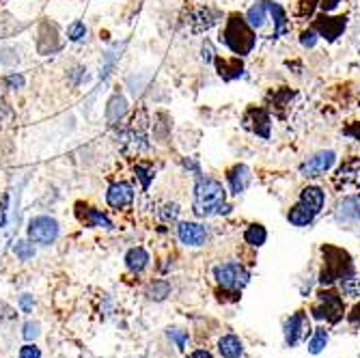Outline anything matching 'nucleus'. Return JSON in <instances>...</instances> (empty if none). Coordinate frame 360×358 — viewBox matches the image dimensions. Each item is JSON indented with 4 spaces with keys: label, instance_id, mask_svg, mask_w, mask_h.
<instances>
[{
    "label": "nucleus",
    "instance_id": "1",
    "mask_svg": "<svg viewBox=\"0 0 360 358\" xmlns=\"http://www.w3.org/2000/svg\"><path fill=\"white\" fill-rule=\"evenodd\" d=\"M194 201L192 212L199 218H212V216H226L231 212V203L226 201L229 192L222 186V181L210 177V175H196L194 177Z\"/></svg>",
    "mask_w": 360,
    "mask_h": 358
},
{
    "label": "nucleus",
    "instance_id": "2",
    "mask_svg": "<svg viewBox=\"0 0 360 358\" xmlns=\"http://www.w3.org/2000/svg\"><path fill=\"white\" fill-rule=\"evenodd\" d=\"M319 255H321V266L317 272L319 285H339L341 281L358 274L354 259L345 248L335 244H321Z\"/></svg>",
    "mask_w": 360,
    "mask_h": 358
},
{
    "label": "nucleus",
    "instance_id": "3",
    "mask_svg": "<svg viewBox=\"0 0 360 358\" xmlns=\"http://www.w3.org/2000/svg\"><path fill=\"white\" fill-rule=\"evenodd\" d=\"M220 44L236 56H248L257 48V30L242 13H229L220 30Z\"/></svg>",
    "mask_w": 360,
    "mask_h": 358
},
{
    "label": "nucleus",
    "instance_id": "4",
    "mask_svg": "<svg viewBox=\"0 0 360 358\" xmlns=\"http://www.w3.org/2000/svg\"><path fill=\"white\" fill-rule=\"evenodd\" d=\"M311 319L326 324V326H337L347 315V305L337 285H319L315 291V300L309 307Z\"/></svg>",
    "mask_w": 360,
    "mask_h": 358
},
{
    "label": "nucleus",
    "instance_id": "5",
    "mask_svg": "<svg viewBox=\"0 0 360 358\" xmlns=\"http://www.w3.org/2000/svg\"><path fill=\"white\" fill-rule=\"evenodd\" d=\"M214 281H216V289H224V291H233V294H242L244 287L250 283L252 272L250 268L242 262H236V259H229V262H222L218 266H214Z\"/></svg>",
    "mask_w": 360,
    "mask_h": 358
},
{
    "label": "nucleus",
    "instance_id": "6",
    "mask_svg": "<svg viewBox=\"0 0 360 358\" xmlns=\"http://www.w3.org/2000/svg\"><path fill=\"white\" fill-rule=\"evenodd\" d=\"M311 315L307 309L293 311L285 321H283V339L287 347H296L311 335Z\"/></svg>",
    "mask_w": 360,
    "mask_h": 358
},
{
    "label": "nucleus",
    "instance_id": "7",
    "mask_svg": "<svg viewBox=\"0 0 360 358\" xmlns=\"http://www.w3.org/2000/svg\"><path fill=\"white\" fill-rule=\"evenodd\" d=\"M347 22H349V13H339V15H333V13H323L319 11L315 18H313V28L317 30L319 39L328 41V44H335L339 37H343V32L347 28Z\"/></svg>",
    "mask_w": 360,
    "mask_h": 358
},
{
    "label": "nucleus",
    "instance_id": "8",
    "mask_svg": "<svg viewBox=\"0 0 360 358\" xmlns=\"http://www.w3.org/2000/svg\"><path fill=\"white\" fill-rule=\"evenodd\" d=\"M333 218L341 229H356V226H360V192L343 194L333 210Z\"/></svg>",
    "mask_w": 360,
    "mask_h": 358
},
{
    "label": "nucleus",
    "instance_id": "9",
    "mask_svg": "<svg viewBox=\"0 0 360 358\" xmlns=\"http://www.w3.org/2000/svg\"><path fill=\"white\" fill-rule=\"evenodd\" d=\"M337 160L339 158H337L335 149H321V151H315L313 155H309L298 171L304 179H317L326 173H330L337 167Z\"/></svg>",
    "mask_w": 360,
    "mask_h": 358
},
{
    "label": "nucleus",
    "instance_id": "10",
    "mask_svg": "<svg viewBox=\"0 0 360 358\" xmlns=\"http://www.w3.org/2000/svg\"><path fill=\"white\" fill-rule=\"evenodd\" d=\"M242 125L264 141H270L272 136V117L266 106H248L242 115Z\"/></svg>",
    "mask_w": 360,
    "mask_h": 358
},
{
    "label": "nucleus",
    "instance_id": "11",
    "mask_svg": "<svg viewBox=\"0 0 360 358\" xmlns=\"http://www.w3.org/2000/svg\"><path fill=\"white\" fill-rule=\"evenodd\" d=\"M177 238L181 244L190 246V248H199L205 246L210 242V226L203 222H190L184 220L177 224Z\"/></svg>",
    "mask_w": 360,
    "mask_h": 358
},
{
    "label": "nucleus",
    "instance_id": "12",
    "mask_svg": "<svg viewBox=\"0 0 360 358\" xmlns=\"http://www.w3.org/2000/svg\"><path fill=\"white\" fill-rule=\"evenodd\" d=\"M28 238L35 244H52L58 238V222L50 216L32 218L28 224Z\"/></svg>",
    "mask_w": 360,
    "mask_h": 358
},
{
    "label": "nucleus",
    "instance_id": "13",
    "mask_svg": "<svg viewBox=\"0 0 360 358\" xmlns=\"http://www.w3.org/2000/svg\"><path fill=\"white\" fill-rule=\"evenodd\" d=\"M224 179H226L229 192H231L233 197H242V194L248 190V186L252 184V171L248 165H244V162H238V165L226 169Z\"/></svg>",
    "mask_w": 360,
    "mask_h": 358
},
{
    "label": "nucleus",
    "instance_id": "14",
    "mask_svg": "<svg viewBox=\"0 0 360 358\" xmlns=\"http://www.w3.org/2000/svg\"><path fill=\"white\" fill-rule=\"evenodd\" d=\"M214 65H216V72H218V76L224 80V82H233V80H240L242 76H244V72H246V68H244V58L242 56H216V60H214Z\"/></svg>",
    "mask_w": 360,
    "mask_h": 358
},
{
    "label": "nucleus",
    "instance_id": "15",
    "mask_svg": "<svg viewBox=\"0 0 360 358\" xmlns=\"http://www.w3.org/2000/svg\"><path fill=\"white\" fill-rule=\"evenodd\" d=\"M317 212H313L307 203H302L300 199L293 203L289 210H287V222L291 226H296V229H307V226H313V222L317 220Z\"/></svg>",
    "mask_w": 360,
    "mask_h": 358
},
{
    "label": "nucleus",
    "instance_id": "16",
    "mask_svg": "<svg viewBox=\"0 0 360 358\" xmlns=\"http://www.w3.org/2000/svg\"><path fill=\"white\" fill-rule=\"evenodd\" d=\"M293 97H296V91H291L289 87H278V89H270L266 95V108L270 113H283L285 108L291 106Z\"/></svg>",
    "mask_w": 360,
    "mask_h": 358
},
{
    "label": "nucleus",
    "instance_id": "17",
    "mask_svg": "<svg viewBox=\"0 0 360 358\" xmlns=\"http://www.w3.org/2000/svg\"><path fill=\"white\" fill-rule=\"evenodd\" d=\"M106 201L110 207L115 210H121V207H127L129 203L134 201V190L129 184L125 181H119V184H112L106 192Z\"/></svg>",
    "mask_w": 360,
    "mask_h": 358
},
{
    "label": "nucleus",
    "instance_id": "18",
    "mask_svg": "<svg viewBox=\"0 0 360 358\" xmlns=\"http://www.w3.org/2000/svg\"><path fill=\"white\" fill-rule=\"evenodd\" d=\"M270 22H272V39H281L285 37L289 28H291V22H289V15L285 11V7L276 0H270Z\"/></svg>",
    "mask_w": 360,
    "mask_h": 358
},
{
    "label": "nucleus",
    "instance_id": "19",
    "mask_svg": "<svg viewBox=\"0 0 360 358\" xmlns=\"http://www.w3.org/2000/svg\"><path fill=\"white\" fill-rule=\"evenodd\" d=\"M60 48L58 41V30L52 22H44L39 26V39H37V50L39 54H52Z\"/></svg>",
    "mask_w": 360,
    "mask_h": 358
},
{
    "label": "nucleus",
    "instance_id": "20",
    "mask_svg": "<svg viewBox=\"0 0 360 358\" xmlns=\"http://www.w3.org/2000/svg\"><path fill=\"white\" fill-rule=\"evenodd\" d=\"M244 18L255 30H264L270 22V0H257L255 5L248 7Z\"/></svg>",
    "mask_w": 360,
    "mask_h": 358
},
{
    "label": "nucleus",
    "instance_id": "21",
    "mask_svg": "<svg viewBox=\"0 0 360 358\" xmlns=\"http://www.w3.org/2000/svg\"><path fill=\"white\" fill-rule=\"evenodd\" d=\"M302 203H307L313 212L321 214L323 207H326V190L315 186V184H309L300 190V197H298Z\"/></svg>",
    "mask_w": 360,
    "mask_h": 358
},
{
    "label": "nucleus",
    "instance_id": "22",
    "mask_svg": "<svg viewBox=\"0 0 360 358\" xmlns=\"http://www.w3.org/2000/svg\"><path fill=\"white\" fill-rule=\"evenodd\" d=\"M218 354L220 358H242L244 341L233 333H226L218 339Z\"/></svg>",
    "mask_w": 360,
    "mask_h": 358
},
{
    "label": "nucleus",
    "instance_id": "23",
    "mask_svg": "<svg viewBox=\"0 0 360 358\" xmlns=\"http://www.w3.org/2000/svg\"><path fill=\"white\" fill-rule=\"evenodd\" d=\"M358 173H360V158L356 155H349L347 160H343V165L339 167L337 175L333 177L337 186L343 184V188L352 181H358Z\"/></svg>",
    "mask_w": 360,
    "mask_h": 358
},
{
    "label": "nucleus",
    "instance_id": "24",
    "mask_svg": "<svg viewBox=\"0 0 360 358\" xmlns=\"http://www.w3.org/2000/svg\"><path fill=\"white\" fill-rule=\"evenodd\" d=\"M76 210H78V218H80L86 226H102V229H112L110 218L104 216L102 212H97V210H93V207H86V205H82V203H78Z\"/></svg>",
    "mask_w": 360,
    "mask_h": 358
},
{
    "label": "nucleus",
    "instance_id": "25",
    "mask_svg": "<svg viewBox=\"0 0 360 358\" xmlns=\"http://www.w3.org/2000/svg\"><path fill=\"white\" fill-rule=\"evenodd\" d=\"M268 242V229H266V224H261V222H250L246 226V231H244V244L248 248H261Z\"/></svg>",
    "mask_w": 360,
    "mask_h": 358
},
{
    "label": "nucleus",
    "instance_id": "26",
    "mask_svg": "<svg viewBox=\"0 0 360 358\" xmlns=\"http://www.w3.org/2000/svg\"><path fill=\"white\" fill-rule=\"evenodd\" d=\"M328 341H330V331L326 328V326H317L311 331V335L307 337V350L309 354L317 356L321 354L326 347H328Z\"/></svg>",
    "mask_w": 360,
    "mask_h": 358
},
{
    "label": "nucleus",
    "instance_id": "27",
    "mask_svg": "<svg viewBox=\"0 0 360 358\" xmlns=\"http://www.w3.org/2000/svg\"><path fill=\"white\" fill-rule=\"evenodd\" d=\"M125 266L129 272H143L147 266H149V252L143 248V246H134V248H129L127 255H125Z\"/></svg>",
    "mask_w": 360,
    "mask_h": 358
},
{
    "label": "nucleus",
    "instance_id": "28",
    "mask_svg": "<svg viewBox=\"0 0 360 358\" xmlns=\"http://www.w3.org/2000/svg\"><path fill=\"white\" fill-rule=\"evenodd\" d=\"M127 113V100L123 95H112L110 97V102H108V106H106V121L112 125V123H117L123 115Z\"/></svg>",
    "mask_w": 360,
    "mask_h": 358
},
{
    "label": "nucleus",
    "instance_id": "29",
    "mask_svg": "<svg viewBox=\"0 0 360 358\" xmlns=\"http://www.w3.org/2000/svg\"><path fill=\"white\" fill-rule=\"evenodd\" d=\"M319 11V0H298L296 3V15L302 20H313Z\"/></svg>",
    "mask_w": 360,
    "mask_h": 358
},
{
    "label": "nucleus",
    "instance_id": "30",
    "mask_svg": "<svg viewBox=\"0 0 360 358\" xmlns=\"http://www.w3.org/2000/svg\"><path fill=\"white\" fill-rule=\"evenodd\" d=\"M339 289H341V294L343 296H349V298H360V279H358V274L356 276H349V279H345V281H341L339 285H337Z\"/></svg>",
    "mask_w": 360,
    "mask_h": 358
},
{
    "label": "nucleus",
    "instance_id": "31",
    "mask_svg": "<svg viewBox=\"0 0 360 358\" xmlns=\"http://www.w3.org/2000/svg\"><path fill=\"white\" fill-rule=\"evenodd\" d=\"M171 294V285L167 281H153L147 289V296L151 300H165Z\"/></svg>",
    "mask_w": 360,
    "mask_h": 358
},
{
    "label": "nucleus",
    "instance_id": "32",
    "mask_svg": "<svg viewBox=\"0 0 360 358\" xmlns=\"http://www.w3.org/2000/svg\"><path fill=\"white\" fill-rule=\"evenodd\" d=\"M298 41H300V46H302L304 50H313V48L317 46V41H319V35H317V30H315L313 26L304 28V30L300 32Z\"/></svg>",
    "mask_w": 360,
    "mask_h": 358
},
{
    "label": "nucleus",
    "instance_id": "33",
    "mask_svg": "<svg viewBox=\"0 0 360 358\" xmlns=\"http://www.w3.org/2000/svg\"><path fill=\"white\" fill-rule=\"evenodd\" d=\"M20 28H22V26H20L13 18H9V15H0V39L13 35V32H18Z\"/></svg>",
    "mask_w": 360,
    "mask_h": 358
},
{
    "label": "nucleus",
    "instance_id": "34",
    "mask_svg": "<svg viewBox=\"0 0 360 358\" xmlns=\"http://www.w3.org/2000/svg\"><path fill=\"white\" fill-rule=\"evenodd\" d=\"M134 171H136V177L141 179L143 188L149 190V186H151V181H153V177H155V171H153L151 167H147V165H136Z\"/></svg>",
    "mask_w": 360,
    "mask_h": 358
},
{
    "label": "nucleus",
    "instance_id": "35",
    "mask_svg": "<svg viewBox=\"0 0 360 358\" xmlns=\"http://www.w3.org/2000/svg\"><path fill=\"white\" fill-rule=\"evenodd\" d=\"M179 205L177 203H167L165 207L160 210V218L165 220V222H171V220H177L179 218Z\"/></svg>",
    "mask_w": 360,
    "mask_h": 358
},
{
    "label": "nucleus",
    "instance_id": "36",
    "mask_svg": "<svg viewBox=\"0 0 360 358\" xmlns=\"http://www.w3.org/2000/svg\"><path fill=\"white\" fill-rule=\"evenodd\" d=\"M13 250L22 262H28V259H32V255H35V248H32V244H28V242H18L13 246Z\"/></svg>",
    "mask_w": 360,
    "mask_h": 358
},
{
    "label": "nucleus",
    "instance_id": "37",
    "mask_svg": "<svg viewBox=\"0 0 360 358\" xmlns=\"http://www.w3.org/2000/svg\"><path fill=\"white\" fill-rule=\"evenodd\" d=\"M169 339L171 341H175V345H177V350H186V345H188V333L186 331H179V328H171L169 331Z\"/></svg>",
    "mask_w": 360,
    "mask_h": 358
},
{
    "label": "nucleus",
    "instance_id": "38",
    "mask_svg": "<svg viewBox=\"0 0 360 358\" xmlns=\"http://www.w3.org/2000/svg\"><path fill=\"white\" fill-rule=\"evenodd\" d=\"M84 35H86V28H84V24H82V22H74V24H70V28H68V37H70L72 41H80Z\"/></svg>",
    "mask_w": 360,
    "mask_h": 358
},
{
    "label": "nucleus",
    "instance_id": "39",
    "mask_svg": "<svg viewBox=\"0 0 360 358\" xmlns=\"http://www.w3.org/2000/svg\"><path fill=\"white\" fill-rule=\"evenodd\" d=\"M343 136H347V139H352V141H356L360 145V121H352L349 125H345L343 127Z\"/></svg>",
    "mask_w": 360,
    "mask_h": 358
},
{
    "label": "nucleus",
    "instance_id": "40",
    "mask_svg": "<svg viewBox=\"0 0 360 358\" xmlns=\"http://www.w3.org/2000/svg\"><path fill=\"white\" fill-rule=\"evenodd\" d=\"M216 48H214V44L210 41V39H205L203 41V46H201V58L205 60V63H214L216 60Z\"/></svg>",
    "mask_w": 360,
    "mask_h": 358
},
{
    "label": "nucleus",
    "instance_id": "41",
    "mask_svg": "<svg viewBox=\"0 0 360 358\" xmlns=\"http://www.w3.org/2000/svg\"><path fill=\"white\" fill-rule=\"evenodd\" d=\"M345 319L352 324V326L360 328V300H358V302H354V305H352V309H347Z\"/></svg>",
    "mask_w": 360,
    "mask_h": 358
},
{
    "label": "nucleus",
    "instance_id": "42",
    "mask_svg": "<svg viewBox=\"0 0 360 358\" xmlns=\"http://www.w3.org/2000/svg\"><path fill=\"white\" fill-rule=\"evenodd\" d=\"M20 358H41V350L32 343H26L24 347H20Z\"/></svg>",
    "mask_w": 360,
    "mask_h": 358
},
{
    "label": "nucleus",
    "instance_id": "43",
    "mask_svg": "<svg viewBox=\"0 0 360 358\" xmlns=\"http://www.w3.org/2000/svg\"><path fill=\"white\" fill-rule=\"evenodd\" d=\"M184 169L190 171V173H194V177L203 173V171H201V165H199V160L192 158V155H190V158H184Z\"/></svg>",
    "mask_w": 360,
    "mask_h": 358
},
{
    "label": "nucleus",
    "instance_id": "44",
    "mask_svg": "<svg viewBox=\"0 0 360 358\" xmlns=\"http://www.w3.org/2000/svg\"><path fill=\"white\" fill-rule=\"evenodd\" d=\"M37 337H39V324L28 321L26 326H24V339L26 341H32V339H37Z\"/></svg>",
    "mask_w": 360,
    "mask_h": 358
},
{
    "label": "nucleus",
    "instance_id": "45",
    "mask_svg": "<svg viewBox=\"0 0 360 358\" xmlns=\"http://www.w3.org/2000/svg\"><path fill=\"white\" fill-rule=\"evenodd\" d=\"M343 0H319V11L323 13H335Z\"/></svg>",
    "mask_w": 360,
    "mask_h": 358
},
{
    "label": "nucleus",
    "instance_id": "46",
    "mask_svg": "<svg viewBox=\"0 0 360 358\" xmlns=\"http://www.w3.org/2000/svg\"><path fill=\"white\" fill-rule=\"evenodd\" d=\"M18 60L15 56V50H9V48H3L0 50V63H5V65H13Z\"/></svg>",
    "mask_w": 360,
    "mask_h": 358
},
{
    "label": "nucleus",
    "instance_id": "47",
    "mask_svg": "<svg viewBox=\"0 0 360 358\" xmlns=\"http://www.w3.org/2000/svg\"><path fill=\"white\" fill-rule=\"evenodd\" d=\"M7 207H9V194H3V199H0V226H5L7 222Z\"/></svg>",
    "mask_w": 360,
    "mask_h": 358
},
{
    "label": "nucleus",
    "instance_id": "48",
    "mask_svg": "<svg viewBox=\"0 0 360 358\" xmlns=\"http://www.w3.org/2000/svg\"><path fill=\"white\" fill-rule=\"evenodd\" d=\"M7 84L13 89H20V87H24V78L20 74H11V76H7Z\"/></svg>",
    "mask_w": 360,
    "mask_h": 358
},
{
    "label": "nucleus",
    "instance_id": "49",
    "mask_svg": "<svg viewBox=\"0 0 360 358\" xmlns=\"http://www.w3.org/2000/svg\"><path fill=\"white\" fill-rule=\"evenodd\" d=\"M188 358H214V354H212L210 350H205V347H199V350L190 352V356H188Z\"/></svg>",
    "mask_w": 360,
    "mask_h": 358
},
{
    "label": "nucleus",
    "instance_id": "50",
    "mask_svg": "<svg viewBox=\"0 0 360 358\" xmlns=\"http://www.w3.org/2000/svg\"><path fill=\"white\" fill-rule=\"evenodd\" d=\"M20 307H22L24 313H30V311H32V296H28V294L22 296V298H20Z\"/></svg>",
    "mask_w": 360,
    "mask_h": 358
},
{
    "label": "nucleus",
    "instance_id": "51",
    "mask_svg": "<svg viewBox=\"0 0 360 358\" xmlns=\"http://www.w3.org/2000/svg\"><path fill=\"white\" fill-rule=\"evenodd\" d=\"M358 184H360V173H358Z\"/></svg>",
    "mask_w": 360,
    "mask_h": 358
}]
</instances>
